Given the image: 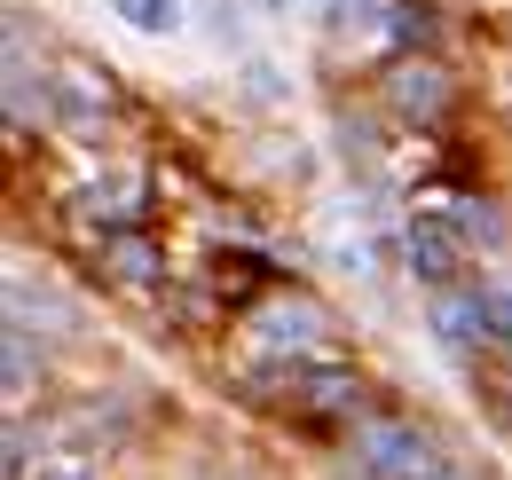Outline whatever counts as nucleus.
<instances>
[{
	"label": "nucleus",
	"instance_id": "nucleus-14",
	"mask_svg": "<svg viewBox=\"0 0 512 480\" xmlns=\"http://www.w3.org/2000/svg\"><path fill=\"white\" fill-rule=\"evenodd\" d=\"M386 40H426V8H410V0H394V32Z\"/></svg>",
	"mask_w": 512,
	"mask_h": 480
},
{
	"label": "nucleus",
	"instance_id": "nucleus-8",
	"mask_svg": "<svg viewBox=\"0 0 512 480\" xmlns=\"http://www.w3.org/2000/svg\"><path fill=\"white\" fill-rule=\"evenodd\" d=\"M253 331L268 347H308V339H316V315H308V307H260Z\"/></svg>",
	"mask_w": 512,
	"mask_h": 480
},
{
	"label": "nucleus",
	"instance_id": "nucleus-12",
	"mask_svg": "<svg viewBox=\"0 0 512 480\" xmlns=\"http://www.w3.org/2000/svg\"><path fill=\"white\" fill-rule=\"evenodd\" d=\"M32 394V347H24V331H8V402H24Z\"/></svg>",
	"mask_w": 512,
	"mask_h": 480
},
{
	"label": "nucleus",
	"instance_id": "nucleus-7",
	"mask_svg": "<svg viewBox=\"0 0 512 480\" xmlns=\"http://www.w3.org/2000/svg\"><path fill=\"white\" fill-rule=\"evenodd\" d=\"M111 8H119V24L142 32V40H174V32H182V16H190L182 0H111Z\"/></svg>",
	"mask_w": 512,
	"mask_h": 480
},
{
	"label": "nucleus",
	"instance_id": "nucleus-9",
	"mask_svg": "<svg viewBox=\"0 0 512 480\" xmlns=\"http://www.w3.org/2000/svg\"><path fill=\"white\" fill-rule=\"evenodd\" d=\"M300 386H308V402H316V410H355V394H363L347 370H308Z\"/></svg>",
	"mask_w": 512,
	"mask_h": 480
},
{
	"label": "nucleus",
	"instance_id": "nucleus-15",
	"mask_svg": "<svg viewBox=\"0 0 512 480\" xmlns=\"http://www.w3.org/2000/svg\"><path fill=\"white\" fill-rule=\"evenodd\" d=\"M32 480H95V473H87L79 457H56V465H40V473H32Z\"/></svg>",
	"mask_w": 512,
	"mask_h": 480
},
{
	"label": "nucleus",
	"instance_id": "nucleus-5",
	"mask_svg": "<svg viewBox=\"0 0 512 480\" xmlns=\"http://www.w3.org/2000/svg\"><path fill=\"white\" fill-rule=\"evenodd\" d=\"M386 95H394V111H402V119H434V111L449 103V79L434 71V63H402V71L386 79Z\"/></svg>",
	"mask_w": 512,
	"mask_h": 480
},
{
	"label": "nucleus",
	"instance_id": "nucleus-2",
	"mask_svg": "<svg viewBox=\"0 0 512 480\" xmlns=\"http://www.w3.org/2000/svg\"><path fill=\"white\" fill-rule=\"evenodd\" d=\"M363 465L379 480H465V473H449L434 457V441L410 433V425H363Z\"/></svg>",
	"mask_w": 512,
	"mask_h": 480
},
{
	"label": "nucleus",
	"instance_id": "nucleus-13",
	"mask_svg": "<svg viewBox=\"0 0 512 480\" xmlns=\"http://www.w3.org/2000/svg\"><path fill=\"white\" fill-rule=\"evenodd\" d=\"M457 221H465V237H489V244H505V221H497V213H481L473 197H457Z\"/></svg>",
	"mask_w": 512,
	"mask_h": 480
},
{
	"label": "nucleus",
	"instance_id": "nucleus-1",
	"mask_svg": "<svg viewBox=\"0 0 512 480\" xmlns=\"http://www.w3.org/2000/svg\"><path fill=\"white\" fill-rule=\"evenodd\" d=\"M402 252H410V276L442 292V284L465 276V221H457V213H418V221L402 229Z\"/></svg>",
	"mask_w": 512,
	"mask_h": 480
},
{
	"label": "nucleus",
	"instance_id": "nucleus-3",
	"mask_svg": "<svg viewBox=\"0 0 512 480\" xmlns=\"http://www.w3.org/2000/svg\"><path fill=\"white\" fill-rule=\"evenodd\" d=\"M316 244H323V260H331L339 276H371V268H379L371 229H363V197H339V205H323V213H316Z\"/></svg>",
	"mask_w": 512,
	"mask_h": 480
},
{
	"label": "nucleus",
	"instance_id": "nucleus-16",
	"mask_svg": "<svg viewBox=\"0 0 512 480\" xmlns=\"http://www.w3.org/2000/svg\"><path fill=\"white\" fill-rule=\"evenodd\" d=\"M253 95H260V103H276V95H284V87H276V63H253Z\"/></svg>",
	"mask_w": 512,
	"mask_h": 480
},
{
	"label": "nucleus",
	"instance_id": "nucleus-4",
	"mask_svg": "<svg viewBox=\"0 0 512 480\" xmlns=\"http://www.w3.org/2000/svg\"><path fill=\"white\" fill-rule=\"evenodd\" d=\"M426 323H434V339H442L449 355H465L473 339H489V315H481V292H473V284H465V292H457V284H442V292H434V307H426Z\"/></svg>",
	"mask_w": 512,
	"mask_h": 480
},
{
	"label": "nucleus",
	"instance_id": "nucleus-11",
	"mask_svg": "<svg viewBox=\"0 0 512 480\" xmlns=\"http://www.w3.org/2000/svg\"><path fill=\"white\" fill-rule=\"evenodd\" d=\"M481 292V315H489V339H512V292L505 284H473Z\"/></svg>",
	"mask_w": 512,
	"mask_h": 480
},
{
	"label": "nucleus",
	"instance_id": "nucleus-6",
	"mask_svg": "<svg viewBox=\"0 0 512 480\" xmlns=\"http://www.w3.org/2000/svg\"><path fill=\"white\" fill-rule=\"evenodd\" d=\"M331 40H386L394 32V0H323Z\"/></svg>",
	"mask_w": 512,
	"mask_h": 480
},
{
	"label": "nucleus",
	"instance_id": "nucleus-10",
	"mask_svg": "<svg viewBox=\"0 0 512 480\" xmlns=\"http://www.w3.org/2000/svg\"><path fill=\"white\" fill-rule=\"evenodd\" d=\"M111 268H119L127 284H150V276H158V252H150V244H134V237H119V244H111Z\"/></svg>",
	"mask_w": 512,
	"mask_h": 480
}]
</instances>
